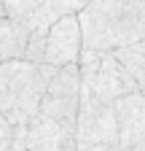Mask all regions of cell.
Returning <instances> with one entry per match:
<instances>
[{
	"label": "cell",
	"instance_id": "1",
	"mask_svg": "<svg viewBox=\"0 0 145 151\" xmlns=\"http://www.w3.org/2000/svg\"><path fill=\"white\" fill-rule=\"evenodd\" d=\"M83 49L116 51L145 41V0H86L78 14Z\"/></svg>",
	"mask_w": 145,
	"mask_h": 151
},
{
	"label": "cell",
	"instance_id": "2",
	"mask_svg": "<svg viewBox=\"0 0 145 151\" xmlns=\"http://www.w3.org/2000/svg\"><path fill=\"white\" fill-rule=\"evenodd\" d=\"M78 105H81V70H78V65L59 68L57 76L46 86L43 103H41V116L75 132Z\"/></svg>",
	"mask_w": 145,
	"mask_h": 151
},
{
	"label": "cell",
	"instance_id": "3",
	"mask_svg": "<svg viewBox=\"0 0 145 151\" xmlns=\"http://www.w3.org/2000/svg\"><path fill=\"white\" fill-rule=\"evenodd\" d=\"M75 146H118L113 103L94 97L83 86H81V105L75 119Z\"/></svg>",
	"mask_w": 145,
	"mask_h": 151
},
{
	"label": "cell",
	"instance_id": "4",
	"mask_svg": "<svg viewBox=\"0 0 145 151\" xmlns=\"http://www.w3.org/2000/svg\"><path fill=\"white\" fill-rule=\"evenodd\" d=\"M81 51H83V38H81L78 16H62L59 22H54L48 27L43 65H51V68L78 65Z\"/></svg>",
	"mask_w": 145,
	"mask_h": 151
},
{
	"label": "cell",
	"instance_id": "5",
	"mask_svg": "<svg viewBox=\"0 0 145 151\" xmlns=\"http://www.w3.org/2000/svg\"><path fill=\"white\" fill-rule=\"evenodd\" d=\"M116 127H118V148L129 151L140 140H145V94L134 92L113 103Z\"/></svg>",
	"mask_w": 145,
	"mask_h": 151
},
{
	"label": "cell",
	"instance_id": "6",
	"mask_svg": "<svg viewBox=\"0 0 145 151\" xmlns=\"http://www.w3.org/2000/svg\"><path fill=\"white\" fill-rule=\"evenodd\" d=\"M75 146V132L65 129L62 124L51 122L46 116H35L27 124L24 135V148L27 151H70Z\"/></svg>",
	"mask_w": 145,
	"mask_h": 151
},
{
	"label": "cell",
	"instance_id": "7",
	"mask_svg": "<svg viewBox=\"0 0 145 151\" xmlns=\"http://www.w3.org/2000/svg\"><path fill=\"white\" fill-rule=\"evenodd\" d=\"M35 70H38V65H32L27 60H11L0 65V113L3 116H8L16 108L22 92L32 81Z\"/></svg>",
	"mask_w": 145,
	"mask_h": 151
},
{
	"label": "cell",
	"instance_id": "8",
	"mask_svg": "<svg viewBox=\"0 0 145 151\" xmlns=\"http://www.w3.org/2000/svg\"><path fill=\"white\" fill-rule=\"evenodd\" d=\"M27 38H30L27 27L0 19V65L11 62V60H24Z\"/></svg>",
	"mask_w": 145,
	"mask_h": 151
},
{
	"label": "cell",
	"instance_id": "9",
	"mask_svg": "<svg viewBox=\"0 0 145 151\" xmlns=\"http://www.w3.org/2000/svg\"><path fill=\"white\" fill-rule=\"evenodd\" d=\"M110 54L124 65V70L132 76V81L137 84V92L145 94V41L124 46V49H116Z\"/></svg>",
	"mask_w": 145,
	"mask_h": 151
},
{
	"label": "cell",
	"instance_id": "10",
	"mask_svg": "<svg viewBox=\"0 0 145 151\" xmlns=\"http://www.w3.org/2000/svg\"><path fill=\"white\" fill-rule=\"evenodd\" d=\"M38 8L41 6L35 0H0V19L32 30V19H35V11Z\"/></svg>",
	"mask_w": 145,
	"mask_h": 151
},
{
	"label": "cell",
	"instance_id": "11",
	"mask_svg": "<svg viewBox=\"0 0 145 151\" xmlns=\"http://www.w3.org/2000/svg\"><path fill=\"white\" fill-rule=\"evenodd\" d=\"M46 35L48 30H32L27 38V46H24V60L32 65H41L43 62V51H46Z\"/></svg>",
	"mask_w": 145,
	"mask_h": 151
},
{
	"label": "cell",
	"instance_id": "12",
	"mask_svg": "<svg viewBox=\"0 0 145 151\" xmlns=\"http://www.w3.org/2000/svg\"><path fill=\"white\" fill-rule=\"evenodd\" d=\"M70 151H121L118 146H72Z\"/></svg>",
	"mask_w": 145,
	"mask_h": 151
},
{
	"label": "cell",
	"instance_id": "13",
	"mask_svg": "<svg viewBox=\"0 0 145 151\" xmlns=\"http://www.w3.org/2000/svg\"><path fill=\"white\" fill-rule=\"evenodd\" d=\"M35 3H38V6H46V3H48V0H35Z\"/></svg>",
	"mask_w": 145,
	"mask_h": 151
}]
</instances>
